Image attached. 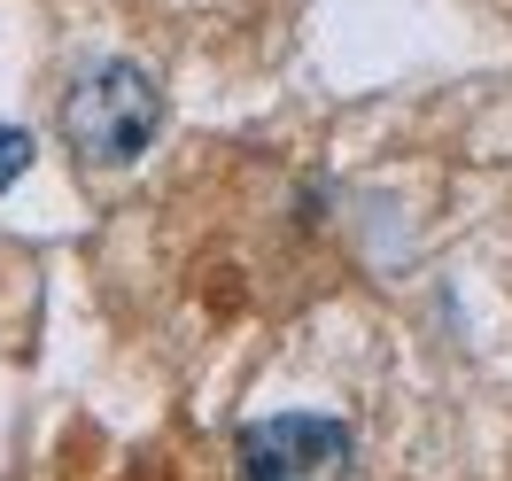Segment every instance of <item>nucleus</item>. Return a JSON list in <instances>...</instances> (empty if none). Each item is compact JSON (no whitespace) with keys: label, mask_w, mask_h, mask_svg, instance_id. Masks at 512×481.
Wrapping results in <instances>:
<instances>
[{"label":"nucleus","mask_w":512,"mask_h":481,"mask_svg":"<svg viewBox=\"0 0 512 481\" xmlns=\"http://www.w3.org/2000/svg\"><path fill=\"white\" fill-rule=\"evenodd\" d=\"M163 125V94L140 63H101L86 70L63 101V140L78 148V163H101V171H125L156 148Z\"/></svg>","instance_id":"f257e3e1"},{"label":"nucleus","mask_w":512,"mask_h":481,"mask_svg":"<svg viewBox=\"0 0 512 481\" xmlns=\"http://www.w3.org/2000/svg\"><path fill=\"white\" fill-rule=\"evenodd\" d=\"M241 481H350L357 435L326 412H280L241 427Z\"/></svg>","instance_id":"f03ea898"},{"label":"nucleus","mask_w":512,"mask_h":481,"mask_svg":"<svg viewBox=\"0 0 512 481\" xmlns=\"http://www.w3.org/2000/svg\"><path fill=\"white\" fill-rule=\"evenodd\" d=\"M24 171H32V132H24V125H0V194L16 187Z\"/></svg>","instance_id":"7ed1b4c3"}]
</instances>
